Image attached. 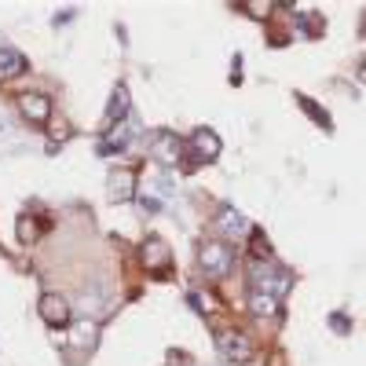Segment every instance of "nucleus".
Segmentation results:
<instances>
[{
  "label": "nucleus",
  "mask_w": 366,
  "mask_h": 366,
  "mask_svg": "<svg viewBox=\"0 0 366 366\" xmlns=\"http://www.w3.org/2000/svg\"><path fill=\"white\" fill-rule=\"evenodd\" d=\"M249 282H253V293H268V297L282 300V293H290V286H293V275L264 256V261L249 264Z\"/></svg>",
  "instance_id": "nucleus-1"
},
{
  "label": "nucleus",
  "mask_w": 366,
  "mask_h": 366,
  "mask_svg": "<svg viewBox=\"0 0 366 366\" xmlns=\"http://www.w3.org/2000/svg\"><path fill=\"white\" fill-rule=\"evenodd\" d=\"M198 264H202L212 278H227L231 268H234V249H231L227 242H220V239H209V242H202V249H198Z\"/></svg>",
  "instance_id": "nucleus-2"
},
{
  "label": "nucleus",
  "mask_w": 366,
  "mask_h": 366,
  "mask_svg": "<svg viewBox=\"0 0 366 366\" xmlns=\"http://www.w3.org/2000/svg\"><path fill=\"white\" fill-rule=\"evenodd\" d=\"M217 348L227 362H249L253 359V341L242 330H224L217 333Z\"/></svg>",
  "instance_id": "nucleus-3"
},
{
  "label": "nucleus",
  "mask_w": 366,
  "mask_h": 366,
  "mask_svg": "<svg viewBox=\"0 0 366 366\" xmlns=\"http://www.w3.org/2000/svg\"><path fill=\"white\" fill-rule=\"evenodd\" d=\"M150 158H154L161 168H172L180 158H183V143L176 132H158L154 139H150Z\"/></svg>",
  "instance_id": "nucleus-4"
},
{
  "label": "nucleus",
  "mask_w": 366,
  "mask_h": 366,
  "mask_svg": "<svg viewBox=\"0 0 366 366\" xmlns=\"http://www.w3.org/2000/svg\"><path fill=\"white\" fill-rule=\"evenodd\" d=\"M136 136H139V125H136L132 118H128V121H121L118 128H110V132L103 136V143H99V154H121V150H125L128 143H132Z\"/></svg>",
  "instance_id": "nucleus-5"
},
{
  "label": "nucleus",
  "mask_w": 366,
  "mask_h": 366,
  "mask_svg": "<svg viewBox=\"0 0 366 366\" xmlns=\"http://www.w3.org/2000/svg\"><path fill=\"white\" fill-rule=\"evenodd\" d=\"M40 319H45L48 326H67V322L74 319L67 297H59V293H45V297H40Z\"/></svg>",
  "instance_id": "nucleus-6"
},
{
  "label": "nucleus",
  "mask_w": 366,
  "mask_h": 366,
  "mask_svg": "<svg viewBox=\"0 0 366 366\" xmlns=\"http://www.w3.org/2000/svg\"><path fill=\"white\" fill-rule=\"evenodd\" d=\"M18 110H23L26 121L45 125V121L52 118V99H48V96H37V92H26L23 99H18Z\"/></svg>",
  "instance_id": "nucleus-7"
},
{
  "label": "nucleus",
  "mask_w": 366,
  "mask_h": 366,
  "mask_svg": "<svg viewBox=\"0 0 366 366\" xmlns=\"http://www.w3.org/2000/svg\"><path fill=\"white\" fill-rule=\"evenodd\" d=\"M190 150H195L198 161H217L220 158V136L212 132V128H198V132L190 136Z\"/></svg>",
  "instance_id": "nucleus-8"
},
{
  "label": "nucleus",
  "mask_w": 366,
  "mask_h": 366,
  "mask_svg": "<svg viewBox=\"0 0 366 366\" xmlns=\"http://www.w3.org/2000/svg\"><path fill=\"white\" fill-rule=\"evenodd\" d=\"M143 264H147V271H165V268L172 264L168 246H165L161 239H147V242H143Z\"/></svg>",
  "instance_id": "nucleus-9"
},
{
  "label": "nucleus",
  "mask_w": 366,
  "mask_h": 366,
  "mask_svg": "<svg viewBox=\"0 0 366 366\" xmlns=\"http://www.w3.org/2000/svg\"><path fill=\"white\" fill-rule=\"evenodd\" d=\"M96 341H99V326L92 319H77L74 326H70V344L81 352H92L96 348Z\"/></svg>",
  "instance_id": "nucleus-10"
},
{
  "label": "nucleus",
  "mask_w": 366,
  "mask_h": 366,
  "mask_svg": "<svg viewBox=\"0 0 366 366\" xmlns=\"http://www.w3.org/2000/svg\"><path fill=\"white\" fill-rule=\"evenodd\" d=\"M106 187H110L114 202H128L136 195V172L132 168H118V172H110V183H106Z\"/></svg>",
  "instance_id": "nucleus-11"
},
{
  "label": "nucleus",
  "mask_w": 366,
  "mask_h": 366,
  "mask_svg": "<svg viewBox=\"0 0 366 366\" xmlns=\"http://www.w3.org/2000/svg\"><path fill=\"white\" fill-rule=\"evenodd\" d=\"M217 227H220L224 234H234V239H242V234H249V220L242 217L239 209H231V205H224V209H220Z\"/></svg>",
  "instance_id": "nucleus-12"
},
{
  "label": "nucleus",
  "mask_w": 366,
  "mask_h": 366,
  "mask_svg": "<svg viewBox=\"0 0 366 366\" xmlns=\"http://www.w3.org/2000/svg\"><path fill=\"white\" fill-rule=\"evenodd\" d=\"M26 55L23 52H15V48H0V77H18V74H26Z\"/></svg>",
  "instance_id": "nucleus-13"
},
{
  "label": "nucleus",
  "mask_w": 366,
  "mask_h": 366,
  "mask_svg": "<svg viewBox=\"0 0 366 366\" xmlns=\"http://www.w3.org/2000/svg\"><path fill=\"white\" fill-rule=\"evenodd\" d=\"M121 125V121H128V88L125 84H118L114 88V96H110V110H106V125Z\"/></svg>",
  "instance_id": "nucleus-14"
},
{
  "label": "nucleus",
  "mask_w": 366,
  "mask_h": 366,
  "mask_svg": "<svg viewBox=\"0 0 366 366\" xmlns=\"http://www.w3.org/2000/svg\"><path fill=\"white\" fill-rule=\"evenodd\" d=\"M249 311H253V315H261V319H275V315H278V297L249 293Z\"/></svg>",
  "instance_id": "nucleus-15"
},
{
  "label": "nucleus",
  "mask_w": 366,
  "mask_h": 366,
  "mask_svg": "<svg viewBox=\"0 0 366 366\" xmlns=\"http://www.w3.org/2000/svg\"><path fill=\"white\" fill-rule=\"evenodd\" d=\"M297 23H300V30H304L308 37H322V30H326V23L315 15V11H304V15H297Z\"/></svg>",
  "instance_id": "nucleus-16"
},
{
  "label": "nucleus",
  "mask_w": 366,
  "mask_h": 366,
  "mask_svg": "<svg viewBox=\"0 0 366 366\" xmlns=\"http://www.w3.org/2000/svg\"><path fill=\"white\" fill-rule=\"evenodd\" d=\"M297 103L304 106V110H308V114H311V118H315V121H319L322 128H330V118H326V110H319V106H315V103H311L308 96H297Z\"/></svg>",
  "instance_id": "nucleus-17"
},
{
  "label": "nucleus",
  "mask_w": 366,
  "mask_h": 366,
  "mask_svg": "<svg viewBox=\"0 0 366 366\" xmlns=\"http://www.w3.org/2000/svg\"><path fill=\"white\" fill-rule=\"evenodd\" d=\"M330 326H333V330H341V333H348V319H344V315H333V319H330Z\"/></svg>",
  "instance_id": "nucleus-18"
},
{
  "label": "nucleus",
  "mask_w": 366,
  "mask_h": 366,
  "mask_svg": "<svg viewBox=\"0 0 366 366\" xmlns=\"http://www.w3.org/2000/svg\"><path fill=\"white\" fill-rule=\"evenodd\" d=\"M359 77H362V81H366V67H362V74H359Z\"/></svg>",
  "instance_id": "nucleus-19"
}]
</instances>
